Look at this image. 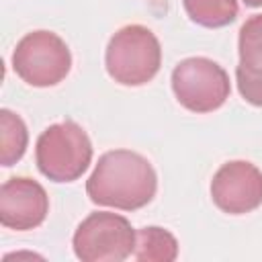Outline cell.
Masks as SVG:
<instances>
[{"instance_id":"cell-1","label":"cell","mask_w":262,"mask_h":262,"mask_svg":"<svg viewBox=\"0 0 262 262\" xmlns=\"http://www.w3.org/2000/svg\"><path fill=\"white\" fill-rule=\"evenodd\" d=\"M158 190L154 166L137 151L113 149L98 158L86 180V194L94 205L137 211L151 203Z\"/></svg>"},{"instance_id":"cell-2","label":"cell","mask_w":262,"mask_h":262,"mask_svg":"<svg viewBox=\"0 0 262 262\" xmlns=\"http://www.w3.org/2000/svg\"><path fill=\"white\" fill-rule=\"evenodd\" d=\"M104 66L115 82L123 86H143L160 72V41L143 25L121 27L108 39L104 51Z\"/></svg>"},{"instance_id":"cell-3","label":"cell","mask_w":262,"mask_h":262,"mask_svg":"<svg viewBox=\"0 0 262 262\" xmlns=\"http://www.w3.org/2000/svg\"><path fill=\"white\" fill-rule=\"evenodd\" d=\"M35 162L45 178L74 182L92 162V141L76 121L53 123L37 139Z\"/></svg>"},{"instance_id":"cell-4","label":"cell","mask_w":262,"mask_h":262,"mask_svg":"<svg viewBox=\"0 0 262 262\" xmlns=\"http://www.w3.org/2000/svg\"><path fill=\"white\" fill-rule=\"evenodd\" d=\"M12 70L29 86H55L70 74L72 53L57 33L33 31L16 43L12 51Z\"/></svg>"},{"instance_id":"cell-5","label":"cell","mask_w":262,"mask_h":262,"mask_svg":"<svg viewBox=\"0 0 262 262\" xmlns=\"http://www.w3.org/2000/svg\"><path fill=\"white\" fill-rule=\"evenodd\" d=\"M137 231L129 219L111 213H90L74 231V254L82 262H121L133 256Z\"/></svg>"},{"instance_id":"cell-6","label":"cell","mask_w":262,"mask_h":262,"mask_svg":"<svg viewBox=\"0 0 262 262\" xmlns=\"http://www.w3.org/2000/svg\"><path fill=\"white\" fill-rule=\"evenodd\" d=\"M172 92L190 113H213L225 104L231 86L227 72L209 57H186L172 70Z\"/></svg>"},{"instance_id":"cell-7","label":"cell","mask_w":262,"mask_h":262,"mask_svg":"<svg viewBox=\"0 0 262 262\" xmlns=\"http://www.w3.org/2000/svg\"><path fill=\"white\" fill-rule=\"evenodd\" d=\"M211 199L229 215L258 209L262 205V170L246 160L223 164L211 180Z\"/></svg>"},{"instance_id":"cell-8","label":"cell","mask_w":262,"mask_h":262,"mask_svg":"<svg viewBox=\"0 0 262 262\" xmlns=\"http://www.w3.org/2000/svg\"><path fill=\"white\" fill-rule=\"evenodd\" d=\"M49 213L45 188L27 176L8 178L0 188V223L8 229L29 231L39 227Z\"/></svg>"},{"instance_id":"cell-9","label":"cell","mask_w":262,"mask_h":262,"mask_svg":"<svg viewBox=\"0 0 262 262\" xmlns=\"http://www.w3.org/2000/svg\"><path fill=\"white\" fill-rule=\"evenodd\" d=\"M239 63L235 82L242 98L254 106H262V14L250 16L239 27L237 37Z\"/></svg>"},{"instance_id":"cell-10","label":"cell","mask_w":262,"mask_h":262,"mask_svg":"<svg viewBox=\"0 0 262 262\" xmlns=\"http://www.w3.org/2000/svg\"><path fill=\"white\" fill-rule=\"evenodd\" d=\"M133 258L139 262H172L178 258V242L164 227H141L137 229Z\"/></svg>"},{"instance_id":"cell-11","label":"cell","mask_w":262,"mask_h":262,"mask_svg":"<svg viewBox=\"0 0 262 262\" xmlns=\"http://www.w3.org/2000/svg\"><path fill=\"white\" fill-rule=\"evenodd\" d=\"M27 143H29V131H27L25 121L16 113L2 108L0 111V162L2 166L16 164L25 156Z\"/></svg>"},{"instance_id":"cell-12","label":"cell","mask_w":262,"mask_h":262,"mask_svg":"<svg viewBox=\"0 0 262 262\" xmlns=\"http://www.w3.org/2000/svg\"><path fill=\"white\" fill-rule=\"evenodd\" d=\"M188 18L207 29L227 27L237 18V0H182Z\"/></svg>"},{"instance_id":"cell-13","label":"cell","mask_w":262,"mask_h":262,"mask_svg":"<svg viewBox=\"0 0 262 262\" xmlns=\"http://www.w3.org/2000/svg\"><path fill=\"white\" fill-rule=\"evenodd\" d=\"M244 4L250 6V8H260L262 6V0H244Z\"/></svg>"}]
</instances>
